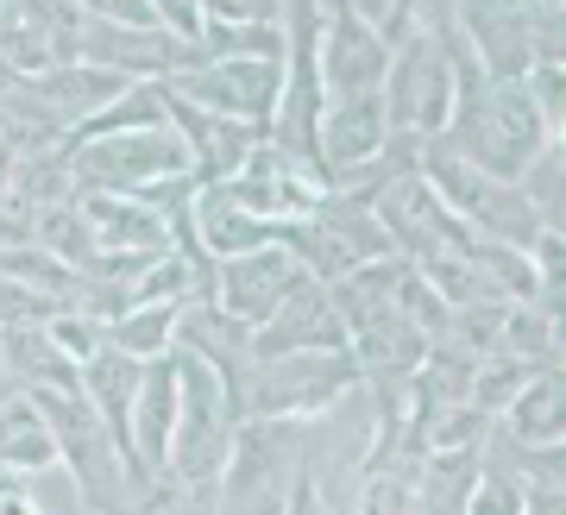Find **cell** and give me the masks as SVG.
Instances as JSON below:
<instances>
[{"label":"cell","mask_w":566,"mask_h":515,"mask_svg":"<svg viewBox=\"0 0 566 515\" xmlns=\"http://www.w3.org/2000/svg\"><path fill=\"white\" fill-rule=\"evenodd\" d=\"M453 158H465L479 177L491 182H510L516 189V177H528V164L542 158L547 145H560L554 133H547L542 107L528 101L523 82H479V88H465L460 101H453Z\"/></svg>","instance_id":"1"},{"label":"cell","mask_w":566,"mask_h":515,"mask_svg":"<svg viewBox=\"0 0 566 515\" xmlns=\"http://www.w3.org/2000/svg\"><path fill=\"white\" fill-rule=\"evenodd\" d=\"M170 365H177V434H170L164 472H177L182 491H214L227 472V446H233V402L196 353H177Z\"/></svg>","instance_id":"2"},{"label":"cell","mask_w":566,"mask_h":515,"mask_svg":"<svg viewBox=\"0 0 566 515\" xmlns=\"http://www.w3.org/2000/svg\"><path fill=\"white\" fill-rule=\"evenodd\" d=\"M385 82H390V88H385L390 133L422 139V145H441L447 119H453V101H460V76H453V63H447L441 39H434V32L403 39Z\"/></svg>","instance_id":"3"},{"label":"cell","mask_w":566,"mask_h":515,"mask_svg":"<svg viewBox=\"0 0 566 515\" xmlns=\"http://www.w3.org/2000/svg\"><path fill=\"white\" fill-rule=\"evenodd\" d=\"M353 383H359V371H353L346 353H290V358H271V365H259V371L245 377L240 416H252V421L322 416Z\"/></svg>","instance_id":"4"},{"label":"cell","mask_w":566,"mask_h":515,"mask_svg":"<svg viewBox=\"0 0 566 515\" xmlns=\"http://www.w3.org/2000/svg\"><path fill=\"white\" fill-rule=\"evenodd\" d=\"M25 402L39 409V421H44V434H51V446H57V459L76 472L88 509H114V484H120L126 472H120V453H114L102 416H95L82 397H70V390H25Z\"/></svg>","instance_id":"5"},{"label":"cell","mask_w":566,"mask_h":515,"mask_svg":"<svg viewBox=\"0 0 566 515\" xmlns=\"http://www.w3.org/2000/svg\"><path fill=\"white\" fill-rule=\"evenodd\" d=\"M164 88L189 101V107H202V114L271 133V114H277V95H283V57H214V63H196L189 76L164 82Z\"/></svg>","instance_id":"6"},{"label":"cell","mask_w":566,"mask_h":515,"mask_svg":"<svg viewBox=\"0 0 566 515\" xmlns=\"http://www.w3.org/2000/svg\"><path fill=\"white\" fill-rule=\"evenodd\" d=\"M221 196L233 201L240 214L264 220V227H296V220H308L315 208H322L327 189L315 177H303V170L283 158L271 139H259L252 145V158L221 182Z\"/></svg>","instance_id":"7"},{"label":"cell","mask_w":566,"mask_h":515,"mask_svg":"<svg viewBox=\"0 0 566 515\" xmlns=\"http://www.w3.org/2000/svg\"><path fill=\"white\" fill-rule=\"evenodd\" d=\"M296 277H303V264L283 252V245H259V252L221 258V264H214L208 302H214L227 320H240L245 334H252V327H264V320L277 315V302L296 290Z\"/></svg>","instance_id":"8"},{"label":"cell","mask_w":566,"mask_h":515,"mask_svg":"<svg viewBox=\"0 0 566 515\" xmlns=\"http://www.w3.org/2000/svg\"><path fill=\"white\" fill-rule=\"evenodd\" d=\"M371 214H378V227H385L390 252L403 245L416 264L434 258V252H465V245H472V227H460V220L447 214L441 201H434V189H428L416 170H403V177L390 182L385 196L371 201Z\"/></svg>","instance_id":"9"},{"label":"cell","mask_w":566,"mask_h":515,"mask_svg":"<svg viewBox=\"0 0 566 515\" xmlns=\"http://www.w3.org/2000/svg\"><path fill=\"white\" fill-rule=\"evenodd\" d=\"M252 365H271V358H290V353H346V327L334 315V302L315 277H296V290L277 302V315L252 327Z\"/></svg>","instance_id":"10"},{"label":"cell","mask_w":566,"mask_h":515,"mask_svg":"<svg viewBox=\"0 0 566 515\" xmlns=\"http://www.w3.org/2000/svg\"><path fill=\"white\" fill-rule=\"evenodd\" d=\"M322 39H315V70H322V95L327 101H359L378 95V82L390 76V51L359 25L353 7L340 13H322Z\"/></svg>","instance_id":"11"},{"label":"cell","mask_w":566,"mask_h":515,"mask_svg":"<svg viewBox=\"0 0 566 515\" xmlns=\"http://www.w3.org/2000/svg\"><path fill=\"white\" fill-rule=\"evenodd\" d=\"M390 151V119L385 95H359V101H327L322 126H315V158H322L327 182L359 177L365 164H378Z\"/></svg>","instance_id":"12"},{"label":"cell","mask_w":566,"mask_h":515,"mask_svg":"<svg viewBox=\"0 0 566 515\" xmlns=\"http://www.w3.org/2000/svg\"><path fill=\"white\" fill-rule=\"evenodd\" d=\"M453 25L465 51H479L485 82H523L535 70V7H460Z\"/></svg>","instance_id":"13"},{"label":"cell","mask_w":566,"mask_h":515,"mask_svg":"<svg viewBox=\"0 0 566 515\" xmlns=\"http://www.w3.org/2000/svg\"><path fill=\"white\" fill-rule=\"evenodd\" d=\"M164 119L177 126L182 151H189V170H196L202 189H221V182L252 158V145L264 139V133H252V126H240V119H221V114L189 107V101H177L170 88H164Z\"/></svg>","instance_id":"14"},{"label":"cell","mask_w":566,"mask_h":515,"mask_svg":"<svg viewBox=\"0 0 566 515\" xmlns=\"http://www.w3.org/2000/svg\"><path fill=\"white\" fill-rule=\"evenodd\" d=\"M82 227L95 239L102 258H170V220L145 201H126V196H82L76 201Z\"/></svg>","instance_id":"15"},{"label":"cell","mask_w":566,"mask_h":515,"mask_svg":"<svg viewBox=\"0 0 566 515\" xmlns=\"http://www.w3.org/2000/svg\"><path fill=\"white\" fill-rule=\"evenodd\" d=\"M170 434H177V365L151 358L139 377V397H133V484L164 472Z\"/></svg>","instance_id":"16"},{"label":"cell","mask_w":566,"mask_h":515,"mask_svg":"<svg viewBox=\"0 0 566 515\" xmlns=\"http://www.w3.org/2000/svg\"><path fill=\"white\" fill-rule=\"evenodd\" d=\"M283 465H290V421H245L227 446V472H221L227 503L264 496L283 477Z\"/></svg>","instance_id":"17"},{"label":"cell","mask_w":566,"mask_h":515,"mask_svg":"<svg viewBox=\"0 0 566 515\" xmlns=\"http://www.w3.org/2000/svg\"><path fill=\"white\" fill-rule=\"evenodd\" d=\"M397 277H403V258H378V264H359L340 283H327V302H334L346 339L397 315Z\"/></svg>","instance_id":"18"},{"label":"cell","mask_w":566,"mask_h":515,"mask_svg":"<svg viewBox=\"0 0 566 515\" xmlns=\"http://www.w3.org/2000/svg\"><path fill=\"white\" fill-rule=\"evenodd\" d=\"M0 365L25 390H70V397H82V371L44 339V327H0Z\"/></svg>","instance_id":"19"},{"label":"cell","mask_w":566,"mask_h":515,"mask_svg":"<svg viewBox=\"0 0 566 515\" xmlns=\"http://www.w3.org/2000/svg\"><path fill=\"white\" fill-rule=\"evenodd\" d=\"M504 428L523 446H560V365H547V371H535L516 390V402L504 409Z\"/></svg>","instance_id":"20"},{"label":"cell","mask_w":566,"mask_h":515,"mask_svg":"<svg viewBox=\"0 0 566 515\" xmlns=\"http://www.w3.org/2000/svg\"><path fill=\"white\" fill-rule=\"evenodd\" d=\"M177 320H182V302H151V308H126L120 320H107V346H114V353H126L133 365L170 358Z\"/></svg>","instance_id":"21"},{"label":"cell","mask_w":566,"mask_h":515,"mask_svg":"<svg viewBox=\"0 0 566 515\" xmlns=\"http://www.w3.org/2000/svg\"><path fill=\"white\" fill-rule=\"evenodd\" d=\"M422 472H416V453H390L371 465V477H365V496L353 515H416L422 509Z\"/></svg>","instance_id":"22"},{"label":"cell","mask_w":566,"mask_h":515,"mask_svg":"<svg viewBox=\"0 0 566 515\" xmlns=\"http://www.w3.org/2000/svg\"><path fill=\"white\" fill-rule=\"evenodd\" d=\"M0 465L20 477V472H44V465H57V446H51V434H44V421L32 402H7L0 409Z\"/></svg>","instance_id":"23"},{"label":"cell","mask_w":566,"mask_h":515,"mask_svg":"<svg viewBox=\"0 0 566 515\" xmlns=\"http://www.w3.org/2000/svg\"><path fill=\"white\" fill-rule=\"evenodd\" d=\"M32 239H39V252H51L57 264H70V271H88L95 264V239H88V227H82L76 201H57V208H39V220H32Z\"/></svg>","instance_id":"24"},{"label":"cell","mask_w":566,"mask_h":515,"mask_svg":"<svg viewBox=\"0 0 566 515\" xmlns=\"http://www.w3.org/2000/svg\"><path fill=\"white\" fill-rule=\"evenodd\" d=\"M542 371V365H497V358H485V365H479V371H472V409H479V416H491V409H510V402H516V390H523L528 377Z\"/></svg>","instance_id":"25"},{"label":"cell","mask_w":566,"mask_h":515,"mask_svg":"<svg viewBox=\"0 0 566 515\" xmlns=\"http://www.w3.org/2000/svg\"><path fill=\"white\" fill-rule=\"evenodd\" d=\"M44 339H51V346H57V353L82 371V365L107 346V327H95V315H70V308H63V315L44 320Z\"/></svg>","instance_id":"26"},{"label":"cell","mask_w":566,"mask_h":515,"mask_svg":"<svg viewBox=\"0 0 566 515\" xmlns=\"http://www.w3.org/2000/svg\"><path fill=\"white\" fill-rule=\"evenodd\" d=\"M460 515H528L523 484L510 472H479L472 491H465V503H460Z\"/></svg>","instance_id":"27"},{"label":"cell","mask_w":566,"mask_h":515,"mask_svg":"<svg viewBox=\"0 0 566 515\" xmlns=\"http://www.w3.org/2000/svg\"><path fill=\"white\" fill-rule=\"evenodd\" d=\"M283 515H327L322 484H315L308 472H296V484H290V503H283Z\"/></svg>","instance_id":"28"},{"label":"cell","mask_w":566,"mask_h":515,"mask_svg":"<svg viewBox=\"0 0 566 515\" xmlns=\"http://www.w3.org/2000/svg\"><path fill=\"white\" fill-rule=\"evenodd\" d=\"M0 515H44L39 503H32V496H25V484L13 472L0 477Z\"/></svg>","instance_id":"29"},{"label":"cell","mask_w":566,"mask_h":515,"mask_svg":"<svg viewBox=\"0 0 566 515\" xmlns=\"http://www.w3.org/2000/svg\"><path fill=\"white\" fill-rule=\"evenodd\" d=\"M13 170H20V145L0 139V196H13Z\"/></svg>","instance_id":"30"},{"label":"cell","mask_w":566,"mask_h":515,"mask_svg":"<svg viewBox=\"0 0 566 515\" xmlns=\"http://www.w3.org/2000/svg\"><path fill=\"white\" fill-rule=\"evenodd\" d=\"M13 390H20V383H13V371H7V365H0V409L13 402Z\"/></svg>","instance_id":"31"},{"label":"cell","mask_w":566,"mask_h":515,"mask_svg":"<svg viewBox=\"0 0 566 515\" xmlns=\"http://www.w3.org/2000/svg\"><path fill=\"white\" fill-rule=\"evenodd\" d=\"M0 139H7V114H0Z\"/></svg>","instance_id":"32"}]
</instances>
